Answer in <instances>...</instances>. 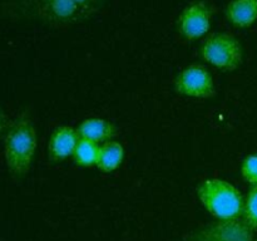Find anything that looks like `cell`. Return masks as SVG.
Returning a JSON list of instances; mask_svg holds the SVG:
<instances>
[{"label":"cell","instance_id":"1","mask_svg":"<svg viewBox=\"0 0 257 241\" xmlns=\"http://www.w3.org/2000/svg\"><path fill=\"white\" fill-rule=\"evenodd\" d=\"M9 14L49 25H72L90 17L73 0H3Z\"/></svg>","mask_w":257,"mask_h":241},{"label":"cell","instance_id":"2","mask_svg":"<svg viewBox=\"0 0 257 241\" xmlns=\"http://www.w3.org/2000/svg\"><path fill=\"white\" fill-rule=\"evenodd\" d=\"M37 150V132L28 113H22L7 130L5 161L14 177H24L30 170Z\"/></svg>","mask_w":257,"mask_h":241},{"label":"cell","instance_id":"3","mask_svg":"<svg viewBox=\"0 0 257 241\" xmlns=\"http://www.w3.org/2000/svg\"><path fill=\"white\" fill-rule=\"evenodd\" d=\"M197 197L217 220L242 217L245 198L237 187L222 178H206L198 185Z\"/></svg>","mask_w":257,"mask_h":241},{"label":"cell","instance_id":"4","mask_svg":"<svg viewBox=\"0 0 257 241\" xmlns=\"http://www.w3.org/2000/svg\"><path fill=\"white\" fill-rule=\"evenodd\" d=\"M201 57L213 67L225 72L237 69L242 63V45L228 33H215L203 40L200 48Z\"/></svg>","mask_w":257,"mask_h":241},{"label":"cell","instance_id":"5","mask_svg":"<svg viewBox=\"0 0 257 241\" xmlns=\"http://www.w3.org/2000/svg\"><path fill=\"white\" fill-rule=\"evenodd\" d=\"M175 90L178 94L201 99L212 98L216 94L212 75L207 68L200 64H191L178 73L175 79Z\"/></svg>","mask_w":257,"mask_h":241},{"label":"cell","instance_id":"6","mask_svg":"<svg viewBox=\"0 0 257 241\" xmlns=\"http://www.w3.org/2000/svg\"><path fill=\"white\" fill-rule=\"evenodd\" d=\"M213 9L203 0L191 3L177 18V30L185 39L197 40L211 29Z\"/></svg>","mask_w":257,"mask_h":241},{"label":"cell","instance_id":"7","mask_svg":"<svg viewBox=\"0 0 257 241\" xmlns=\"http://www.w3.org/2000/svg\"><path fill=\"white\" fill-rule=\"evenodd\" d=\"M190 241H253V230L241 217L218 220L192 233Z\"/></svg>","mask_w":257,"mask_h":241},{"label":"cell","instance_id":"8","mask_svg":"<svg viewBox=\"0 0 257 241\" xmlns=\"http://www.w3.org/2000/svg\"><path fill=\"white\" fill-rule=\"evenodd\" d=\"M80 140L77 128L60 126L52 132L48 142V156L53 162H60L73 157L78 141Z\"/></svg>","mask_w":257,"mask_h":241},{"label":"cell","instance_id":"9","mask_svg":"<svg viewBox=\"0 0 257 241\" xmlns=\"http://www.w3.org/2000/svg\"><path fill=\"white\" fill-rule=\"evenodd\" d=\"M77 131L80 138L89 140L98 145L113 141V138L117 136V127L112 122L98 117L85 118L78 126Z\"/></svg>","mask_w":257,"mask_h":241},{"label":"cell","instance_id":"10","mask_svg":"<svg viewBox=\"0 0 257 241\" xmlns=\"http://www.w3.org/2000/svg\"><path fill=\"white\" fill-rule=\"evenodd\" d=\"M226 18L237 28H250L257 22V0H231L226 7Z\"/></svg>","mask_w":257,"mask_h":241},{"label":"cell","instance_id":"11","mask_svg":"<svg viewBox=\"0 0 257 241\" xmlns=\"http://www.w3.org/2000/svg\"><path fill=\"white\" fill-rule=\"evenodd\" d=\"M124 160V148L117 141H109L100 145L97 167L102 172L109 173L117 170Z\"/></svg>","mask_w":257,"mask_h":241},{"label":"cell","instance_id":"12","mask_svg":"<svg viewBox=\"0 0 257 241\" xmlns=\"http://www.w3.org/2000/svg\"><path fill=\"white\" fill-rule=\"evenodd\" d=\"M100 145L92 142L89 140L80 138L73 153V160L80 167H92L97 166L98 156H99Z\"/></svg>","mask_w":257,"mask_h":241},{"label":"cell","instance_id":"13","mask_svg":"<svg viewBox=\"0 0 257 241\" xmlns=\"http://www.w3.org/2000/svg\"><path fill=\"white\" fill-rule=\"evenodd\" d=\"M242 218L252 230H257V185L251 186L245 198Z\"/></svg>","mask_w":257,"mask_h":241},{"label":"cell","instance_id":"14","mask_svg":"<svg viewBox=\"0 0 257 241\" xmlns=\"http://www.w3.org/2000/svg\"><path fill=\"white\" fill-rule=\"evenodd\" d=\"M241 175L251 186L257 185V153L247 156L241 163Z\"/></svg>","mask_w":257,"mask_h":241},{"label":"cell","instance_id":"15","mask_svg":"<svg viewBox=\"0 0 257 241\" xmlns=\"http://www.w3.org/2000/svg\"><path fill=\"white\" fill-rule=\"evenodd\" d=\"M73 2L77 3V4L79 5L80 8H83L90 17H93L95 13L99 12V10L102 9L105 0H73Z\"/></svg>","mask_w":257,"mask_h":241},{"label":"cell","instance_id":"16","mask_svg":"<svg viewBox=\"0 0 257 241\" xmlns=\"http://www.w3.org/2000/svg\"><path fill=\"white\" fill-rule=\"evenodd\" d=\"M8 127H9V125H8L7 115H5L4 113L2 112V109H0V133H2L3 131L8 130Z\"/></svg>","mask_w":257,"mask_h":241},{"label":"cell","instance_id":"17","mask_svg":"<svg viewBox=\"0 0 257 241\" xmlns=\"http://www.w3.org/2000/svg\"><path fill=\"white\" fill-rule=\"evenodd\" d=\"M256 241H257V240H256Z\"/></svg>","mask_w":257,"mask_h":241}]
</instances>
